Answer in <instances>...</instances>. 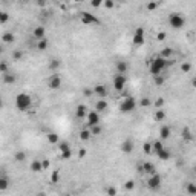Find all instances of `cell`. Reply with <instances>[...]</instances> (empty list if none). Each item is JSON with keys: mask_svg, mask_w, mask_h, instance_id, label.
<instances>
[{"mask_svg": "<svg viewBox=\"0 0 196 196\" xmlns=\"http://www.w3.org/2000/svg\"><path fill=\"white\" fill-rule=\"evenodd\" d=\"M166 68H167V60H164L161 57L153 58L152 61H150V65H149V70H150V74H152L153 77L159 75Z\"/></svg>", "mask_w": 196, "mask_h": 196, "instance_id": "6da1fadb", "label": "cell"}, {"mask_svg": "<svg viewBox=\"0 0 196 196\" xmlns=\"http://www.w3.org/2000/svg\"><path fill=\"white\" fill-rule=\"evenodd\" d=\"M32 104V98L28 95V94H19L15 98V106L19 110H28Z\"/></svg>", "mask_w": 196, "mask_h": 196, "instance_id": "7a4b0ae2", "label": "cell"}, {"mask_svg": "<svg viewBox=\"0 0 196 196\" xmlns=\"http://www.w3.org/2000/svg\"><path fill=\"white\" fill-rule=\"evenodd\" d=\"M135 106H136V101L133 100L132 97H127L126 100H123L121 104H120V110L123 113H129L132 110H135Z\"/></svg>", "mask_w": 196, "mask_h": 196, "instance_id": "3957f363", "label": "cell"}, {"mask_svg": "<svg viewBox=\"0 0 196 196\" xmlns=\"http://www.w3.org/2000/svg\"><path fill=\"white\" fill-rule=\"evenodd\" d=\"M168 22H170L172 28H175V29H179V28H182V26L185 25V19L181 14H176V12L168 17Z\"/></svg>", "mask_w": 196, "mask_h": 196, "instance_id": "277c9868", "label": "cell"}, {"mask_svg": "<svg viewBox=\"0 0 196 196\" xmlns=\"http://www.w3.org/2000/svg\"><path fill=\"white\" fill-rule=\"evenodd\" d=\"M161 182H163V178L159 176L158 173H155V175H152L147 179V187H149V189H152V190H158L159 187H161Z\"/></svg>", "mask_w": 196, "mask_h": 196, "instance_id": "5b68a950", "label": "cell"}, {"mask_svg": "<svg viewBox=\"0 0 196 196\" xmlns=\"http://www.w3.org/2000/svg\"><path fill=\"white\" fill-rule=\"evenodd\" d=\"M86 123H87L89 127L98 126V124H100V115H98V112L97 110H91V112H89L87 117H86Z\"/></svg>", "mask_w": 196, "mask_h": 196, "instance_id": "8992f818", "label": "cell"}, {"mask_svg": "<svg viewBox=\"0 0 196 196\" xmlns=\"http://www.w3.org/2000/svg\"><path fill=\"white\" fill-rule=\"evenodd\" d=\"M132 41H133L135 46H141V44L144 43V29H142V28H136L135 32H133Z\"/></svg>", "mask_w": 196, "mask_h": 196, "instance_id": "52a82bcc", "label": "cell"}, {"mask_svg": "<svg viewBox=\"0 0 196 196\" xmlns=\"http://www.w3.org/2000/svg\"><path fill=\"white\" fill-rule=\"evenodd\" d=\"M124 86H126V77L124 75H115V78H113V87H115V91H118V92H121L123 89H124Z\"/></svg>", "mask_w": 196, "mask_h": 196, "instance_id": "ba28073f", "label": "cell"}, {"mask_svg": "<svg viewBox=\"0 0 196 196\" xmlns=\"http://www.w3.org/2000/svg\"><path fill=\"white\" fill-rule=\"evenodd\" d=\"M81 22L84 25H94V23H100V19H97L91 12H81Z\"/></svg>", "mask_w": 196, "mask_h": 196, "instance_id": "9c48e42d", "label": "cell"}, {"mask_svg": "<svg viewBox=\"0 0 196 196\" xmlns=\"http://www.w3.org/2000/svg\"><path fill=\"white\" fill-rule=\"evenodd\" d=\"M48 84H49L51 89H58V87L61 86V78H60L58 75H52V77L49 78Z\"/></svg>", "mask_w": 196, "mask_h": 196, "instance_id": "30bf717a", "label": "cell"}, {"mask_svg": "<svg viewBox=\"0 0 196 196\" xmlns=\"http://www.w3.org/2000/svg\"><path fill=\"white\" fill-rule=\"evenodd\" d=\"M141 172L149 173L150 176L156 173V170H155V166H153L152 163H144V164H142V167H141Z\"/></svg>", "mask_w": 196, "mask_h": 196, "instance_id": "8fae6325", "label": "cell"}, {"mask_svg": "<svg viewBox=\"0 0 196 196\" xmlns=\"http://www.w3.org/2000/svg\"><path fill=\"white\" fill-rule=\"evenodd\" d=\"M121 150H123L124 153H130L132 150H133V141H132V139L123 141V142H121Z\"/></svg>", "mask_w": 196, "mask_h": 196, "instance_id": "7c38bea8", "label": "cell"}, {"mask_svg": "<svg viewBox=\"0 0 196 196\" xmlns=\"http://www.w3.org/2000/svg\"><path fill=\"white\" fill-rule=\"evenodd\" d=\"M94 92L98 95V98H103V97L107 95V89H106V86H103V84H97L94 87Z\"/></svg>", "mask_w": 196, "mask_h": 196, "instance_id": "4fadbf2b", "label": "cell"}, {"mask_svg": "<svg viewBox=\"0 0 196 196\" xmlns=\"http://www.w3.org/2000/svg\"><path fill=\"white\" fill-rule=\"evenodd\" d=\"M31 170L35 172V173L43 172V163L40 161V159H34V161L31 163Z\"/></svg>", "mask_w": 196, "mask_h": 196, "instance_id": "5bb4252c", "label": "cell"}, {"mask_svg": "<svg viewBox=\"0 0 196 196\" xmlns=\"http://www.w3.org/2000/svg\"><path fill=\"white\" fill-rule=\"evenodd\" d=\"M87 107L84 104H80L78 107H77V118H80V120H83V118H86L87 117Z\"/></svg>", "mask_w": 196, "mask_h": 196, "instance_id": "9a60e30c", "label": "cell"}, {"mask_svg": "<svg viewBox=\"0 0 196 196\" xmlns=\"http://www.w3.org/2000/svg\"><path fill=\"white\" fill-rule=\"evenodd\" d=\"M117 72L120 75H124L127 72V63H126V61H118V63H117Z\"/></svg>", "mask_w": 196, "mask_h": 196, "instance_id": "2e32d148", "label": "cell"}, {"mask_svg": "<svg viewBox=\"0 0 196 196\" xmlns=\"http://www.w3.org/2000/svg\"><path fill=\"white\" fill-rule=\"evenodd\" d=\"M34 37L37 40H43L44 38V28L43 26H37V28L34 29Z\"/></svg>", "mask_w": 196, "mask_h": 196, "instance_id": "e0dca14e", "label": "cell"}, {"mask_svg": "<svg viewBox=\"0 0 196 196\" xmlns=\"http://www.w3.org/2000/svg\"><path fill=\"white\" fill-rule=\"evenodd\" d=\"M159 136H161V139H167L168 136H170V127L163 126L161 129H159Z\"/></svg>", "mask_w": 196, "mask_h": 196, "instance_id": "ac0fdd59", "label": "cell"}, {"mask_svg": "<svg viewBox=\"0 0 196 196\" xmlns=\"http://www.w3.org/2000/svg\"><path fill=\"white\" fill-rule=\"evenodd\" d=\"M172 54H173V49H172V48H164V49L161 51V54H159V57L164 58V60H170Z\"/></svg>", "mask_w": 196, "mask_h": 196, "instance_id": "d6986e66", "label": "cell"}, {"mask_svg": "<svg viewBox=\"0 0 196 196\" xmlns=\"http://www.w3.org/2000/svg\"><path fill=\"white\" fill-rule=\"evenodd\" d=\"M106 109H107V103H106L104 100H98L97 104H95V110H98V112H104Z\"/></svg>", "mask_w": 196, "mask_h": 196, "instance_id": "ffe728a7", "label": "cell"}, {"mask_svg": "<svg viewBox=\"0 0 196 196\" xmlns=\"http://www.w3.org/2000/svg\"><path fill=\"white\" fill-rule=\"evenodd\" d=\"M156 155H158L159 159H163V161H167V159L170 158V152H168V150H166V149H163L161 152H158Z\"/></svg>", "mask_w": 196, "mask_h": 196, "instance_id": "44dd1931", "label": "cell"}, {"mask_svg": "<svg viewBox=\"0 0 196 196\" xmlns=\"http://www.w3.org/2000/svg\"><path fill=\"white\" fill-rule=\"evenodd\" d=\"M153 117H155L156 121H163V120L166 118V112H164L163 109H158V110H155V115H153Z\"/></svg>", "mask_w": 196, "mask_h": 196, "instance_id": "7402d4cb", "label": "cell"}, {"mask_svg": "<svg viewBox=\"0 0 196 196\" xmlns=\"http://www.w3.org/2000/svg\"><path fill=\"white\" fill-rule=\"evenodd\" d=\"M48 141L51 142V144H57L60 139H58V135H57V133L51 132V133H48Z\"/></svg>", "mask_w": 196, "mask_h": 196, "instance_id": "603a6c76", "label": "cell"}, {"mask_svg": "<svg viewBox=\"0 0 196 196\" xmlns=\"http://www.w3.org/2000/svg\"><path fill=\"white\" fill-rule=\"evenodd\" d=\"M187 193L189 195H192V196H196V184H193V182H189L187 184Z\"/></svg>", "mask_w": 196, "mask_h": 196, "instance_id": "cb8c5ba5", "label": "cell"}, {"mask_svg": "<svg viewBox=\"0 0 196 196\" xmlns=\"http://www.w3.org/2000/svg\"><path fill=\"white\" fill-rule=\"evenodd\" d=\"M3 81L6 84H12L15 81V75H12V74H5L3 75Z\"/></svg>", "mask_w": 196, "mask_h": 196, "instance_id": "d4e9b609", "label": "cell"}, {"mask_svg": "<svg viewBox=\"0 0 196 196\" xmlns=\"http://www.w3.org/2000/svg\"><path fill=\"white\" fill-rule=\"evenodd\" d=\"M2 40H3V43H12L14 41V35L11 32H5L3 37H2Z\"/></svg>", "mask_w": 196, "mask_h": 196, "instance_id": "484cf974", "label": "cell"}, {"mask_svg": "<svg viewBox=\"0 0 196 196\" xmlns=\"http://www.w3.org/2000/svg\"><path fill=\"white\" fill-rule=\"evenodd\" d=\"M46 48H48V40H46V38L37 41V49H38V51H44Z\"/></svg>", "mask_w": 196, "mask_h": 196, "instance_id": "4316f807", "label": "cell"}, {"mask_svg": "<svg viewBox=\"0 0 196 196\" xmlns=\"http://www.w3.org/2000/svg\"><path fill=\"white\" fill-rule=\"evenodd\" d=\"M91 135H92V133H91V130H81V132H80V138H81L83 141H87L89 138H91Z\"/></svg>", "mask_w": 196, "mask_h": 196, "instance_id": "83f0119b", "label": "cell"}, {"mask_svg": "<svg viewBox=\"0 0 196 196\" xmlns=\"http://www.w3.org/2000/svg\"><path fill=\"white\" fill-rule=\"evenodd\" d=\"M152 146H153V150H155L156 153H158V152H161V150L164 149V146H163V142H161V141H155Z\"/></svg>", "mask_w": 196, "mask_h": 196, "instance_id": "f1b7e54d", "label": "cell"}, {"mask_svg": "<svg viewBox=\"0 0 196 196\" xmlns=\"http://www.w3.org/2000/svg\"><path fill=\"white\" fill-rule=\"evenodd\" d=\"M14 158H15V161H19V163H23L25 159H26V153H25V152H17Z\"/></svg>", "mask_w": 196, "mask_h": 196, "instance_id": "f546056e", "label": "cell"}, {"mask_svg": "<svg viewBox=\"0 0 196 196\" xmlns=\"http://www.w3.org/2000/svg\"><path fill=\"white\" fill-rule=\"evenodd\" d=\"M190 69H192V65L189 63V61H184V63L181 65V70L184 74H187V72H190Z\"/></svg>", "mask_w": 196, "mask_h": 196, "instance_id": "4dcf8cb0", "label": "cell"}, {"mask_svg": "<svg viewBox=\"0 0 196 196\" xmlns=\"http://www.w3.org/2000/svg\"><path fill=\"white\" fill-rule=\"evenodd\" d=\"M8 185H9V182H8L6 178H0V190H6L8 189Z\"/></svg>", "mask_w": 196, "mask_h": 196, "instance_id": "1f68e13d", "label": "cell"}, {"mask_svg": "<svg viewBox=\"0 0 196 196\" xmlns=\"http://www.w3.org/2000/svg\"><path fill=\"white\" fill-rule=\"evenodd\" d=\"M60 65H61V63H60L58 60H52L51 63H49V69H51V70H55V69L60 68Z\"/></svg>", "mask_w": 196, "mask_h": 196, "instance_id": "d6a6232c", "label": "cell"}, {"mask_svg": "<svg viewBox=\"0 0 196 196\" xmlns=\"http://www.w3.org/2000/svg\"><path fill=\"white\" fill-rule=\"evenodd\" d=\"M142 150H144V153H152L153 146H152V144H149V142H144V146H142Z\"/></svg>", "mask_w": 196, "mask_h": 196, "instance_id": "836d02e7", "label": "cell"}, {"mask_svg": "<svg viewBox=\"0 0 196 196\" xmlns=\"http://www.w3.org/2000/svg\"><path fill=\"white\" fill-rule=\"evenodd\" d=\"M124 189H126V190H133V189H135V182H133L132 179L126 181V184H124Z\"/></svg>", "mask_w": 196, "mask_h": 196, "instance_id": "e575fe53", "label": "cell"}, {"mask_svg": "<svg viewBox=\"0 0 196 196\" xmlns=\"http://www.w3.org/2000/svg\"><path fill=\"white\" fill-rule=\"evenodd\" d=\"M58 178H60V170H55L54 173H52V178H51L52 184H57L58 182Z\"/></svg>", "mask_w": 196, "mask_h": 196, "instance_id": "d590c367", "label": "cell"}, {"mask_svg": "<svg viewBox=\"0 0 196 196\" xmlns=\"http://www.w3.org/2000/svg\"><path fill=\"white\" fill-rule=\"evenodd\" d=\"M91 133H92V135H100V133H101V127H100V124H98V126L91 127Z\"/></svg>", "mask_w": 196, "mask_h": 196, "instance_id": "8d00e7d4", "label": "cell"}, {"mask_svg": "<svg viewBox=\"0 0 196 196\" xmlns=\"http://www.w3.org/2000/svg\"><path fill=\"white\" fill-rule=\"evenodd\" d=\"M158 6H159L158 2H150V3H147V11H153V9H156Z\"/></svg>", "mask_w": 196, "mask_h": 196, "instance_id": "74e56055", "label": "cell"}, {"mask_svg": "<svg viewBox=\"0 0 196 196\" xmlns=\"http://www.w3.org/2000/svg\"><path fill=\"white\" fill-rule=\"evenodd\" d=\"M58 149H60V152H66V150H70V149H69V144H68V142H65V141L60 142V147H58Z\"/></svg>", "mask_w": 196, "mask_h": 196, "instance_id": "f35d334b", "label": "cell"}, {"mask_svg": "<svg viewBox=\"0 0 196 196\" xmlns=\"http://www.w3.org/2000/svg\"><path fill=\"white\" fill-rule=\"evenodd\" d=\"M72 156V150H66V152H61V159H69Z\"/></svg>", "mask_w": 196, "mask_h": 196, "instance_id": "ab89813d", "label": "cell"}, {"mask_svg": "<svg viewBox=\"0 0 196 196\" xmlns=\"http://www.w3.org/2000/svg\"><path fill=\"white\" fill-rule=\"evenodd\" d=\"M22 55H23L22 51H14V52H12V58H14V60H20Z\"/></svg>", "mask_w": 196, "mask_h": 196, "instance_id": "60d3db41", "label": "cell"}, {"mask_svg": "<svg viewBox=\"0 0 196 196\" xmlns=\"http://www.w3.org/2000/svg\"><path fill=\"white\" fill-rule=\"evenodd\" d=\"M182 136H184L185 139H192V133H190V130L187 129V127L182 130Z\"/></svg>", "mask_w": 196, "mask_h": 196, "instance_id": "b9f144b4", "label": "cell"}, {"mask_svg": "<svg viewBox=\"0 0 196 196\" xmlns=\"http://www.w3.org/2000/svg\"><path fill=\"white\" fill-rule=\"evenodd\" d=\"M155 106H156V109H161L164 106V98H158V100L155 101Z\"/></svg>", "mask_w": 196, "mask_h": 196, "instance_id": "7bdbcfd3", "label": "cell"}, {"mask_svg": "<svg viewBox=\"0 0 196 196\" xmlns=\"http://www.w3.org/2000/svg\"><path fill=\"white\" fill-rule=\"evenodd\" d=\"M6 22H8V14L0 12V23H6Z\"/></svg>", "mask_w": 196, "mask_h": 196, "instance_id": "ee69618b", "label": "cell"}, {"mask_svg": "<svg viewBox=\"0 0 196 196\" xmlns=\"http://www.w3.org/2000/svg\"><path fill=\"white\" fill-rule=\"evenodd\" d=\"M6 70H8V66H6V63H5V61H2V65H0V72H2V74L5 75V74H8Z\"/></svg>", "mask_w": 196, "mask_h": 196, "instance_id": "f6af8a7d", "label": "cell"}, {"mask_svg": "<svg viewBox=\"0 0 196 196\" xmlns=\"http://www.w3.org/2000/svg\"><path fill=\"white\" fill-rule=\"evenodd\" d=\"M141 106H142V107H149V106H150V100H149V98H142V100H141Z\"/></svg>", "mask_w": 196, "mask_h": 196, "instance_id": "bcb514c9", "label": "cell"}, {"mask_svg": "<svg viewBox=\"0 0 196 196\" xmlns=\"http://www.w3.org/2000/svg\"><path fill=\"white\" fill-rule=\"evenodd\" d=\"M163 83H164V78H163V77H159V75H156V77H155V84L161 86Z\"/></svg>", "mask_w": 196, "mask_h": 196, "instance_id": "7dc6e473", "label": "cell"}, {"mask_svg": "<svg viewBox=\"0 0 196 196\" xmlns=\"http://www.w3.org/2000/svg\"><path fill=\"white\" fill-rule=\"evenodd\" d=\"M156 38H158V41H163V40H166V32H158Z\"/></svg>", "mask_w": 196, "mask_h": 196, "instance_id": "c3c4849f", "label": "cell"}, {"mask_svg": "<svg viewBox=\"0 0 196 196\" xmlns=\"http://www.w3.org/2000/svg\"><path fill=\"white\" fill-rule=\"evenodd\" d=\"M107 195L109 196H117V190H115L113 187H109V189H107Z\"/></svg>", "mask_w": 196, "mask_h": 196, "instance_id": "681fc988", "label": "cell"}, {"mask_svg": "<svg viewBox=\"0 0 196 196\" xmlns=\"http://www.w3.org/2000/svg\"><path fill=\"white\" fill-rule=\"evenodd\" d=\"M91 5H92L94 8H100V6L103 5V2H101V0H94V2H92Z\"/></svg>", "mask_w": 196, "mask_h": 196, "instance_id": "f907efd6", "label": "cell"}, {"mask_svg": "<svg viewBox=\"0 0 196 196\" xmlns=\"http://www.w3.org/2000/svg\"><path fill=\"white\" fill-rule=\"evenodd\" d=\"M43 170H46V168H49V166H51V163L48 161V159H43Z\"/></svg>", "mask_w": 196, "mask_h": 196, "instance_id": "816d5d0a", "label": "cell"}, {"mask_svg": "<svg viewBox=\"0 0 196 196\" xmlns=\"http://www.w3.org/2000/svg\"><path fill=\"white\" fill-rule=\"evenodd\" d=\"M104 6L106 8H113V2L112 0H107V2H104Z\"/></svg>", "mask_w": 196, "mask_h": 196, "instance_id": "f5cc1de1", "label": "cell"}, {"mask_svg": "<svg viewBox=\"0 0 196 196\" xmlns=\"http://www.w3.org/2000/svg\"><path fill=\"white\" fill-rule=\"evenodd\" d=\"M84 155H86V150H84V149H81V150H80V153H78V156H80V158H83Z\"/></svg>", "mask_w": 196, "mask_h": 196, "instance_id": "db71d44e", "label": "cell"}, {"mask_svg": "<svg viewBox=\"0 0 196 196\" xmlns=\"http://www.w3.org/2000/svg\"><path fill=\"white\" fill-rule=\"evenodd\" d=\"M84 95H92V91H91V89H84Z\"/></svg>", "mask_w": 196, "mask_h": 196, "instance_id": "11a10c76", "label": "cell"}, {"mask_svg": "<svg viewBox=\"0 0 196 196\" xmlns=\"http://www.w3.org/2000/svg\"><path fill=\"white\" fill-rule=\"evenodd\" d=\"M192 86H193V87H196V77L192 80Z\"/></svg>", "mask_w": 196, "mask_h": 196, "instance_id": "9f6ffc18", "label": "cell"}, {"mask_svg": "<svg viewBox=\"0 0 196 196\" xmlns=\"http://www.w3.org/2000/svg\"><path fill=\"white\" fill-rule=\"evenodd\" d=\"M35 196H46V195H44V193H37Z\"/></svg>", "mask_w": 196, "mask_h": 196, "instance_id": "6f0895ef", "label": "cell"}]
</instances>
